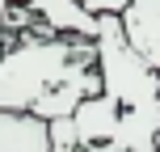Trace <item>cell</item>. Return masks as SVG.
Here are the masks:
<instances>
[{
  "instance_id": "obj_5",
  "label": "cell",
  "mask_w": 160,
  "mask_h": 152,
  "mask_svg": "<svg viewBox=\"0 0 160 152\" xmlns=\"http://www.w3.org/2000/svg\"><path fill=\"white\" fill-rule=\"evenodd\" d=\"M131 0H84V8L88 13H122Z\"/></svg>"
},
{
  "instance_id": "obj_2",
  "label": "cell",
  "mask_w": 160,
  "mask_h": 152,
  "mask_svg": "<svg viewBox=\"0 0 160 152\" xmlns=\"http://www.w3.org/2000/svg\"><path fill=\"white\" fill-rule=\"evenodd\" d=\"M88 55H97V42L80 34L51 30L47 38L17 42L13 51L0 55V110H34V102L72 72L76 59Z\"/></svg>"
},
{
  "instance_id": "obj_3",
  "label": "cell",
  "mask_w": 160,
  "mask_h": 152,
  "mask_svg": "<svg viewBox=\"0 0 160 152\" xmlns=\"http://www.w3.org/2000/svg\"><path fill=\"white\" fill-rule=\"evenodd\" d=\"M0 152H55L51 123L34 110H0Z\"/></svg>"
},
{
  "instance_id": "obj_4",
  "label": "cell",
  "mask_w": 160,
  "mask_h": 152,
  "mask_svg": "<svg viewBox=\"0 0 160 152\" xmlns=\"http://www.w3.org/2000/svg\"><path fill=\"white\" fill-rule=\"evenodd\" d=\"M122 30H127L131 47L156 68L160 76V0H131L127 8L118 13Z\"/></svg>"
},
{
  "instance_id": "obj_1",
  "label": "cell",
  "mask_w": 160,
  "mask_h": 152,
  "mask_svg": "<svg viewBox=\"0 0 160 152\" xmlns=\"http://www.w3.org/2000/svg\"><path fill=\"white\" fill-rule=\"evenodd\" d=\"M97 72L101 93L114 102L122 118L118 148L122 152H160V76L131 47L118 13H97Z\"/></svg>"
}]
</instances>
